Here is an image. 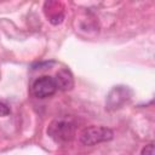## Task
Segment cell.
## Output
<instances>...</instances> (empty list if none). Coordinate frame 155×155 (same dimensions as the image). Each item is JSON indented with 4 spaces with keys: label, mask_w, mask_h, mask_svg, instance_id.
Returning <instances> with one entry per match:
<instances>
[{
    "label": "cell",
    "mask_w": 155,
    "mask_h": 155,
    "mask_svg": "<svg viewBox=\"0 0 155 155\" xmlns=\"http://www.w3.org/2000/svg\"><path fill=\"white\" fill-rule=\"evenodd\" d=\"M140 155H154V144L150 143V144L145 145L142 149V154Z\"/></svg>",
    "instance_id": "cell-6"
},
{
    "label": "cell",
    "mask_w": 155,
    "mask_h": 155,
    "mask_svg": "<svg viewBox=\"0 0 155 155\" xmlns=\"http://www.w3.org/2000/svg\"><path fill=\"white\" fill-rule=\"evenodd\" d=\"M56 91H57V86L53 78L47 75L38 78L31 85V92L36 98L51 97L52 94H54Z\"/></svg>",
    "instance_id": "cell-4"
},
{
    "label": "cell",
    "mask_w": 155,
    "mask_h": 155,
    "mask_svg": "<svg viewBox=\"0 0 155 155\" xmlns=\"http://www.w3.org/2000/svg\"><path fill=\"white\" fill-rule=\"evenodd\" d=\"M46 132L56 143L64 144L73 139L75 134V125L68 119H54L50 122Z\"/></svg>",
    "instance_id": "cell-1"
},
{
    "label": "cell",
    "mask_w": 155,
    "mask_h": 155,
    "mask_svg": "<svg viewBox=\"0 0 155 155\" xmlns=\"http://www.w3.org/2000/svg\"><path fill=\"white\" fill-rule=\"evenodd\" d=\"M113 138H114V132L109 127H104V126H90L84 128L79 134L80 143L87 147L109 142Z\"/></svg>",
    "instance_id": "cell-2"
},
{
    "label": "cell",
    "mask_w": 155,
    "mask_h": 155,
    "mask_svg": "<svg viewBox=\"0 0 155 155\" xmlns=\"http://www.w3.org/2000/svg\"><path fill=\"white\" fill-rule=\"evenodd\" d=\"M8 114H10V108L5 103L0 102V116H7Z\"/></svg>",
    "instance_id": "cell-7"
},
{
    "label": "cell",
    "mask_w": 155,
    "mask_h": 155,
    "mask_svg": "<svg viewBox=\"0 0 155 155\" xmlns=\"http://www.w3.org/2000/svg\"><path fill=\"white\" fill-rule=\"evenodd\" d=\"M54 82H56V86H57V90H61V91H69L73 88L74 86V78H73V74L69 69L67 68H62L59 69L54 78H53Z\"/></svg>",
    "instance_id": "cell-5"
},
{
    "label": "cell",
    "mask_w": 155,
    "mask_h": 155,
    "mask_svg": "<svg viewBox=\"0 0 155 155\" xmlns=\"http://www.w3.org/2000/svg\"><path fill=\"white\" fill-rule=\"evenodd\" d=\"M132 97V90L127 86H114L107 96L105 107L108 110L120 109L125 103H127Z\"/></svg>",
    "instance_id": "cell-3"
}]
</instances>
